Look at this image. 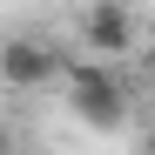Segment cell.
I'll use <instances>...</instances> for the list:
<instances>
[{"label": "cell", "instance_id": "obj_1", "mask_svg": "<svg viewBox=\"0 0 155 155\" xmlns=\"http://www.w3.org/2000/svg\"><path fill=\"white\" fill-rule=\"evenodd\" d=\"M61 81H68V108L81 115L94 135H115V128L128 121V101H135V94H128V81H121L101 54H94V61H68Z\"/></svg>", "mask_w": 155, "mask_h": 155}, {"label": "cell", "instance_id": "obj_2", "mask_svg": "<svg viewBox=\"0 0 155 155\" xmlns=\"http://www.w3.org/2000/svg\"><path fill=\"white\" fill-rule=\"evenodd\" d=\"M61 68L68 61H61L54 41H34V34H7V41H0V88H14V94L61 81Z\"/></svg>", "mask_w": 155, "mask_h": 155}, {"label": "cell", "instance_id": "obj_3", "mask_svg": "<svg viewBox=\"0 0 155 155\" xmlns=\"http://www.w3.org/2000/svg\"><path fill=\"white\" fill-rule=\"evenodd\" d=\"M81 41L101 61H121L128 47H135V14H128V0H94L81 14Z\"/></svg>", "mask_w": 155, "mask_h": 155}, {"label": "cell", "instance_id": "obj_4", "mask_svg": "<svg viewBox=\"0 0 155 155\" xmlns=\"http://www.w3.org/2000/svg\"><path fill=\"white\" fill-rule=\"evenodd\" d=\"M0 155H14V128H0Z\"/></svg>", "mask_w": 155, "mask_h": 155}]
</instances>
